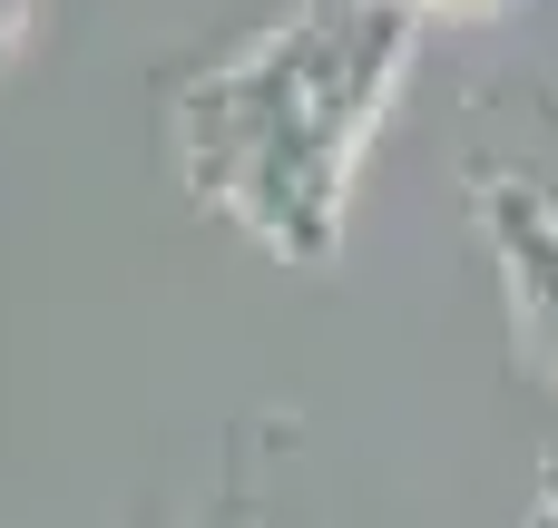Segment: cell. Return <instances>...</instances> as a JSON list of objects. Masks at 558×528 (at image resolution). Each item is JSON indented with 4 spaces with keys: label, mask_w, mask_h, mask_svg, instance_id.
<instances>
[{
    "label": "cell",
    "mask_w": 558,
    "mask_h": 528,
    "mask_svg": "<svg viewBox=\"0 0 558 528\" xmlns=\"http://www.w3.org/2000/svg\"><path fill=\"white\" fill-rule=\"evenodd\" d=\"M539 127L558 137V98H539ZM500 176H510V186H530V196H539V216L558 225V157H520V167H500Z\"/></svg>",
    "instance_id": "3"
},
{
    "label": "cell",
    "mask_w": 558,
    "mask_h": 528,
    "mask_svg": "<svg viewBox=\"0 0 558 528\" xmlns=\"http://www.w3.org/2000/svg\"><path fill=\"white\" fill-rule=\"evenodd\" d=\"M402 10H441V20H500L510 0H402Z\"/></svg>",
    "instance_id": "4"
},
{
    "label": "cell",
    "mask_w": 558,
    "mask_h": 528,
    "mask_svg": "<svg viewBox=\"0 0 558 528\" xmlns=\"http://www.w3.org/2000/svg\"><path fill=\"white\" fill-rule=\"evenodd\" d=\"M481 225H490L500 284H510V333H520V353L558 382V225L539 216V196L510 186L500 167H481Z\"/></svg>",
    "instance_id": "2"
},
{
    "label": "cell",
    "mask_w": 558,
    "mask_h": 528,
    "mask_svg": "<svg viewBox=\"0 0 558 528\" xmlns=\"http://www.w3.org/2000/svg\"><path fill=\"white\" fill-rule=\"evenodd\" d=\"M422 10L402 0H284L235 59L177 88V176L284 265H333L363 147L402 98Z\"/></svg>",
    "instance_id": "1"
},
{
    "label": "cell",
    "mask_w": 558,
    "mask_h": 528,
    "mask_svg": "<svg viewBox=\"0 0 558 528\" xmlns=\"http://www.w3.org/2000/svg\"><path fill=\"white\" fill-rule=\"evenodd\" d=\"M530 519H539V528H558V451L539 461V509H530Z\"/></svg>",
    "instance_id": "6"
},
{
    "label": "cell",
    "mask_w": 558,
    "mask_h": 528,
    "mask_svg": "<svg viewBox=\"0 0 558 528\" xmlns=\"http://www.w3.org/2000/svg\"><path fill=\"white\" fill-rule=\"evenodd\" d=\"M29 20H39V0H0V59L29 39Z\"/></svg>",
    "instance_id": "5"
}]
</instances>
